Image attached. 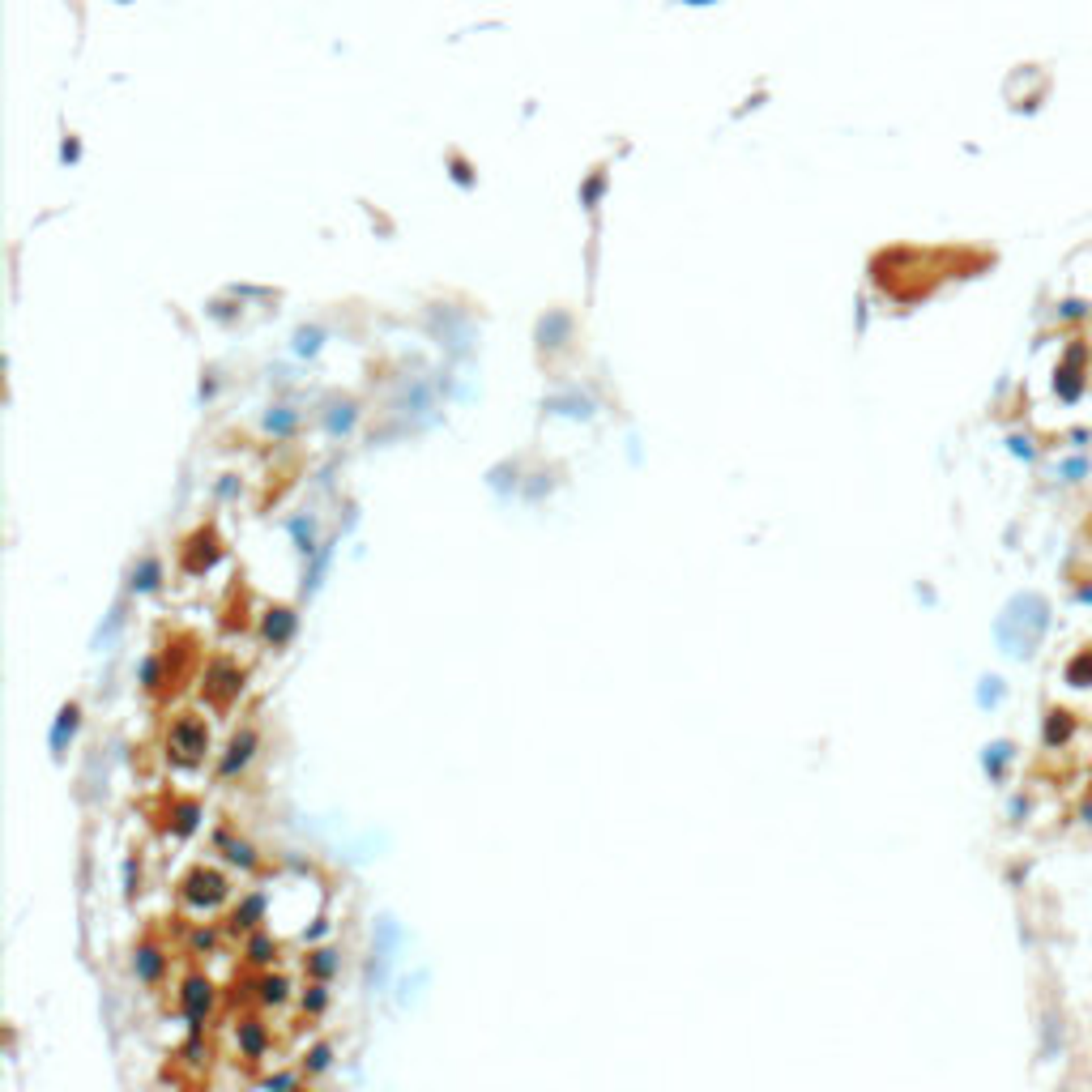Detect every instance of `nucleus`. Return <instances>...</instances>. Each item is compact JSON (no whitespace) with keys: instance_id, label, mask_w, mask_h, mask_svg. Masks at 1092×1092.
Masks as SVG:
<instances>
[{"instance_id":"nucleus-11","label":"nucleus","mask_w":1092,"mask_h":1092,"mask_svg":"<svg viewBox=\"0 0 1092 1092\" xmlns=\"http://www.w3.org/2000/svg\"><path fill=\"white\" fill-rule=\"evenodd\" d=\"M227 850H231V854H227L231 862H243V866H257V854H252V845H243V840H231V845H227Z\"/></svg>"},{"instance_id":"nucleus-17","label":"nucleus","mask_w":1092,"mask_h":1092,"mask_svg":"<svg viewBox=\"0 0 1092 1092\" xmlns=\"http://www.w3.org/2000/svg\"><path fill=\"white\" fill-rule=\"evenodd\" d=\"M304 1007H308V1011H320V1007H325V990H320V986H316V990H312V995L304 999Z\"/></svg>"},{"instance_id":"nucleus-8","label":"nucleus","mask_w":1092,"mask_h":1092,"mask_svg":"<svg viewBox=\"0 0 1092 1092\" xmlns=\"http://www.w3.org/2000/svg\"><path fill=\"white\" fill-rule=\"evenodd\" d=\"M78 730V704H64L60 708V722H56V730H52V747H56V755L64 751V738Z\"/></svg>"},{"instance_id":"nucleus-6","label":"nucleus","mask_w":1092,"mask_h":1092,"mask_svg":"<svg viewBox=\"0 0 1092 1092\" xmlns=\"http://www.w3.org/2000/svg\"><path fill=\"white\" fill-rule=\"evenodd\" d=\"M290 632H294V614H290V610H273V614L265 619V636H269L273 644L290 640Z\"/></svg>"},{"instance_id":"nucleus-18","label":"nucleus","mask_w":1092,"mask_h":1092,"mask_svg":"<svg viewBox=\"0 0 1092 1092\" xmlns=\"http://www.w3.org/2000/svg\"><path fill=\"white\" fill-rule=\"evenodd\" d=\"M1088 815H1092V807H1088Z\"/></svg>"},{"instance_id":"nucleus-15","label":"nucleus","mask_w":1092,"mask_h":1092,"mask_svg":"<svg viewBox=\"0 0 1092 1092\" xmlns=\"http://www.w3.org/2000/svg\"><path fill=\"white\" fill-rule=\"evenodd\" d=\"M329 1066V1046H316L312 1050V1071H325Z\"/></svg>"},{"instance_id":"nucleus-16","label":"nucleus","mask_w":1092,"mask_h":1092,"mask_svg":"<svg viewBox=\"0 0 1092 1092\" xmlns=\"http://www.w3.org/2000/svg\"><path fill=\"white\" fill-rule=\"evenodd\" d=\"M269 952H273L269 939H252V960H269Z\"/></svg>"},{"instance_id":"nucleus-7","label":"nucleus","mask_w":1092,"mask_h":1092,"mask_svg":"<svg viewBox=\"0 0 1092 1092\" xmlns=\"http://www.w3.org/2000/svg\"><path fill=\"white\" fill-rule=\"evenodd\" d=\"M133 969H137L141 981H158V973H162V956H158V948H141L137 960H133Z\"/></svg>"},{"instance_id":"nucleus-12","label":"nucleus","mask_w":1092,"mask_h":1092,"mask_svg":"<svg viewBox=\"0 0 1092 1092\" xmlns=\"http://www.w3.org/2000/svg\"><path fill=\"white\" fill-rule=\"evenodd\" d=\"M337 969V960H333V952H316V960H312V973L316 977H329Z\"/></svg>"},{"instance_id":"nucleus-10","label":"nucleus","mask_w":1092,"mask_h":1092,"mask_svg":"<svg viewBox=\"0 0 1092 1092\" xmlns=\"http://www.w3.org/2000/svg\"><path fill=\"white\" fill-rule=\"evenodd\" d=\"M1066 679L1071 683H1092V653H1084V657H1076L1071 666H1066Z\"/></svg>"},{"instance_id":"nucleus-4","label":"nucleus","mask_w":1092,"mask_h":1092,"mask_svg":"<svg viewBox=\"0 0 1092 1092\" xmlns=\"http://www.w3.org/2000/svg\"><path fill=\"white\" fill-rule=\"evenodd\" d=\"M184 897L192 905H218L222 897H227V883H222L218 875H205V871H196L188 883H184Z\"/></svg>"},{"instance_id":"nucleus-5","label":"nucleus","mask_w":1092,"mask_h":1092,"mask_svg":"<svg viewBox=\"0 0 1092 1092\" xmlns=\"http://www.w3.org/2000/svg\"><path fill=\"white\" fill-rule=\"evenodd\" d=\"M252 751H257V734H252V730L235 734V738H231V747H227V760H222V777H235L239 768L252 760Z\"/></svg>"},{"instance_id":"nucleus-13","label":"nucleus","mask_w":1092,"mask_h":1092,"mask_svg":"<svg viewBox=\"0 0 1092 1092\" xmlns=\"http://www.w3.org/2000/svg\"><path fill=\"white\" fill-rule=\"evenodd\" d=\"M1066 730H1071V722H1066V713H1054V722H1050V742H1062L1066 738Z\"/></svg>"},{"instance_id":"nucleus-1","label":"nucleus","mask_w":1092,"mask_h":1092,"mask_svg":"<svg viewBox=\"0 0 1092 1092\" xmlns=\"http://www.w3.org/2000/svg\"><path fill=\"white\" fill-rule=\"evenodd\" d=\"M1046 624H1050V606L1041 598H1033V593H1024V598L1007 602V610L995 624V636L1011 657H1028L1037 649V640L1046 636Z\"/></svg>"},{"instance_id":"nucleus-2","label":"nucleus","mask_w":1092,"mask_h":1092,"mask_svg":"<svg viewBox=\"0 0 1092 1092\" xmlns=\"http://www.w3.org/2000/svg\"><path fill=\"white\" fill-rule=\"evenodd\" d=\"M209 747V734L201 722H192V717H184V722L171 726V751H176L180 760H196Z\"/></svg>"},{"instance_id":"nucleus-14","label":"nucleus","mask_w":1092,"mask_h":1092,"mask_svg":"<svg viewBox=\"0 0 1092 1092\" xmlns=\"http://www.w3.org/2000/svg\"><path fill=\"white\" fill-rule=\"evenodd\" d=\"M290 534L299 538V551H304V555H312V525H304V520H294V525H290Z\"/></svg>"},{"instance_id":"nucleus-3","label":"nucleus","mask_w":1092,"mask_h":1092,"mask_svg":"<svg viewBox=\"0 0 1092 1092\" xmlns=\"http://www.w3.org/2000/svg\"><path fill=\"white\" fill-rule=\"evenodd\" d=\"M209 981H201V977H192V981H184V990H180V1007H184V1015L192 1024H201L205 1020V1011H209Z\"/></svg>"},{"instance_id":"nucleus-9","label":"nucleus","mask_w":1092,"mask_h":1092,"mask_svg":"<svg viewBox=\"0 0 1092 1092\" xmlns=\"http://www.w3.org/2000/svg\"><path fill=\"white\" fill-rule=\"evenodd\" d=\"M158 577H162V563H158V559H145L137 572H133V589H154Z\"/></svg>"}]
</instances>
